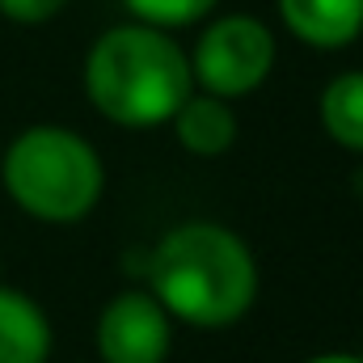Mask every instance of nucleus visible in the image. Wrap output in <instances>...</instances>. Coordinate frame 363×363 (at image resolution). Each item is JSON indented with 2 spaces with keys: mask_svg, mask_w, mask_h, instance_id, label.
<instances>
[{
  "mask_svg": "<svg viewBox=\"0 0 363 363\" xmlns=\"http://www.w3.org/2000/svg\"><path fill=\"white\" fill-rule=\"evenodd\" d=\"M68 0H0V17L17 21V26H43L55 13H64Z\"/></svg>",
  "mask_w": 363,
  "mask_h": 363,
  "instance_id": "obj_11",
  "label": "nucleus"
},
{
  "mask_svg": "<svg viewBox=\"0 0 363 363\" xmlns=\"http://www.w3.org/2000/svg\"><path fill=\"white\" fill-rule=\"evenodd\" d=\"M51 321L43 308L13 287H0V363H47Z\"/></svg>",
  "mask_w": 363,
  "mask_h": 363,
  "instance_id": "obj_8",
  "label": "nucleus"
},
{
  "mask_svg": "<svg viewBox=\"0 0 363 363\" xmlns=\"http://www.w3.org/2000/svg\"><path fill=\"white\" fill-rule=\"evenodd\" d=\"M308 363H363L359 355H317V359H308Z\"/></svg>",
  "mask_w": 363,
  "mask_h": 363,
  "instance_id": "obj_12",
  "label": "nucleus"
},
{
  "mask_svg": "<svg viewBox=\"0 0 363 363\" xmlns=\"http://www.w3.org/2000/svg\"><path fill=\"white\" fill-rule=\"evenodd\" d=\"M321 123L334 144L363 152V72H338L321 93Z\"/></svg>",
  "mask_w": 363,
  "mask_h": 363,
  "instance_id": "obj_9",
  "label": "nucleus"
},
{
  "mask_svg": "<svg viewBox=\"0 0 363 363\" xmlns=\"http://www.w3.org/2000/svg\"><path fill=\"white\" fill-rule=\"evenodd\" d=\"M0 178L21 211L47 224H72L89 216L106 186L93 144L68 127L21 131L0 161Z\"/></svg>",
  "mask_w": 363,
  "mask_h": 363,
  "instance_id": "obj_3",
  "label": "nucleus"
},
{
  "mask_svg": "<svg viewBox=\"0 0 363 363\" xmlns=\"http://www.w3.org/2000/svg\"><path fill=\"white\" fill-rule=\"evenodd\" d=\"M148 283L169 317L211 330L250 313L258 296V267L237 233L211 220H190L157 241Z\"/></svg>",
  "mask_w": 363,
  "mask_h": 363,
  "instance_id": "obj_1",
  "label": "nucleus"
},
{
  "mask_svg": "<svg viewBox=\"0 0 363 363\" xmlns=\"http://www.w3.org/2000/svg\"><path fill=\"white\" fill-rule=\"evenodd\" d=\"M169 123L178 131V144L194 157H220L237 140V114L216 93H190Z\"/></svg>",
  "mask_w": 363,
  "mask_h": 363,
  "instance_id": "obj_7",
  "label": "nucleus"
},
{
  "mask_svg": "<svg viewBox=\"0 0 363 363\" xmlns=\"http://www.w3.org/2000/svg\"><path fill=\"white\" fill-rule=\"evenodd\" d=\"M97 351L106 363H165L169 313L148 291H123L101 308Z\"/></svg>",
  "mask_w": 363,
  "mask_h": 363,
  "instance_id": "obj_5",
  "label": "nucleus"
},
{
  "mask_svg": "<svg viewBox=\"0 0 363 363\" xmlns=\"http://www.w3.org/2000/svg\"><path fill=\"white\" fill-rule=\"evenodd\" d=\"M274 68V34L245 13L216 17L190 55V77L203 85V93L216 97H245L254 93Z\"/></svg>",
  "mask_w": 363,
  "mask_h": 363,
  "instance_id": "obj_4",
  "label": "nucleus"
},
{
  "mask_svg": "<svg viewBox=\"0 0 363 363\" xmlns=\"http://www.w3.org/2000/svg\"><path fill=\"white\" fill-rule=\"evenodd\" d=\"M190 55L169 30L131 21L106 30L89 47L85 89L89 101L118 127H157L190 97Z\"/></svg>",
  "mask_w": 363,
  "mask_h": 363,
  "instance_id": "obj_2",
  "label": "nucleus"
},
{
  "mask_svg": "<svg viewBox=\"0 0 363 363\" xmlns=\"http://www.w3.org/2000/svg\"><path fill=\"white\" fill-rule=\"evenodd\" d=\"M283 26L321 51L351 47L363 34V0H274Z\"/></svg>",
  "mask_w": 363,
  "mask_h": 363,
  "instance_id": "obj_6",
  "label": "nucleus"
},
{
  "mask_svg": "<svg viewBox=\"0 0 363 363\" xmlns=\"http://www.w3.org/2000/svg\"><path fill=\"white\" fill-rule=\"evenodd\" d=\"M127 13L144 26H157V30H182V26H194L203 21L220 0H123Z\"/></svg>",
  "mask_w": 363,
  "mask_h": 363,
  "instance_id": "obj_10",
  "label": "nucleus"
}]
</instances>
